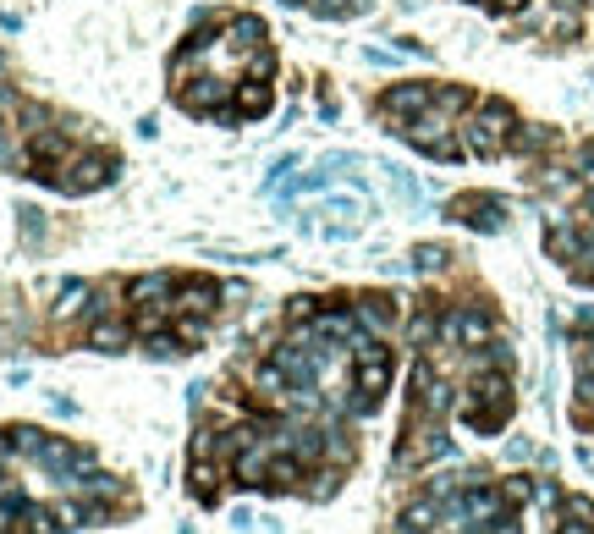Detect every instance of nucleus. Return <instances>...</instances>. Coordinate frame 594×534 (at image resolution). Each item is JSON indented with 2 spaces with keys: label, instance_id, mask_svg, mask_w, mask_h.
Returning a JSON list of instances; mask_svg holds the SVG:
<instances>
[{
  "label": "nucleus",
  "instance_id": "obj_1",
  "mask_svg": "<svg viewBox=\"0 0 594 534\" xmlns=\"http://www.w3.org/2000/svg\"><path fill=\"white\" fill-rule=\"evenodd\" d=\"M556 534H594V507H589V501H567V513H561Z\"/></svg>",
  "mask_w": 594,
  "mask_h": 534
}]
</instances>
